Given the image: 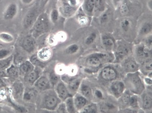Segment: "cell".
<instances>
[{
	"instance_id": "6da1fadb",
	"label": "cell",
	"mask_w": 152,
	"mask_h": 113,
	"mask_svg": "<svg viewBox=\"0 0 152 113\" xmlns=\"http://www.w3.org/2000/svg\"><path fill=\"white\" fill-rule=\"evenodd\" d=\"M124 83L128 91L136 95H141L145 89L144 83L137 72L128 73Z\"/></svg>"
},
{
	"instance_id": "7a4b0ae2",
	"label": "cell",
	"mask_w": 152,
	"mask_h": 113,
	"mask_svg": "<svg viewBox=\"0 0 152 113\" xmlns=\"http://www.w3.org/2000/svg\"><path fill=\"white\" fill-rule=\"evenodd\" d=\"M34 33L36 36L46 33L50 27V22L48 16L42 14L37 18L33 25Z\"/></svg>"
},
{
	"instance_id": "3957f363",
	"label": "cell",
	"mask_w": 152,
	"mask_h": 113,
	"mask_svg": "<svg viewBox=\"0 0 152 113\" xmlns=\"http://www.w3.org/2000/svg\"><path fill=\"white\" fill-rule=\"evenodd\" d=\"M54 92H49L44 96L41 104L43 109L50 111L56 109L61 100Z\"/></svg>"
},
{
	"instance_id": "277c9868",
	"label": "cell",
	"mask_w": 152,
	"mask_h": 113,
	"mask_svg": "<svg viewBox=\"0 0 152 113\" xmlns=\"http://www.w3.org/2000/svg\"><path fill=\"white\" fill-rule=\"evenodd\" d=\"M106 57L107 54L104 53H95L91 55L86 59V64L91 67H98Z\"/></svg>"
},
{
	"instance_id": "5b68a950",
	"label": "cell",
	"mask_w": 152,
	"mask_h": 113,
	"mask_svg": "<svg viewBox=\"0 0 152 113\" xmlns=\"http://www.w3.org/2000/svg\"><path fill=\"white\" fill-rule=\"evenodd\" d=\"M111 93L115 98L119 99L126 90V86L124 82L120 80H113L110 86Z\"/></svg>"
},
{
	"instance_id": "8992f818",
	"label": "cell",
	"mask_w": 152,
	"mask_h": 113,
	"mask_svg": "<svg viewBox=\"0 0 152 113\" xmlns=\"http://www.w3.org/2000/svg\"><path fill=\"white\" fill-rule=\"evenodd\" d=\"M56 85V93L60 100L65 101L68 97L72 96L64 82H58Z\"/></svg>"
},
{
	"instance_id": "52a82bcc",
	"label": "cell",
	"mask_w": 152,
	"mask_h": 113,
	"mask_svg": "<svg viewBox=\"0 0 152 113\" xmlns=\"http://www.w3.org/2000/svg\"><path fill=\"white\" fill-rule=\"evenodd\" d=\"M100 75L104 80L113 81L117 78L118 74L115 68L110 66H107L102 69Z\"/></svg>"
},
{
	"instance_id": "ba28073f",
	"label": "cell",
	"mask_w": 152,
	"mask_h": 113,
	"mask_svg": "<svg viewBox=\"0 0 152 113\" xmlns=\"http://www.w3.org/2000/svg\"><path fill=\"white\" fill-rule=\"evenodd\" d=\"M34 85L37 89L40 91H47L50 89L51 87L49 78L44 76L39 77L35 81Z\"/></svg>"
},
{
	"instance_id": "9c48e42d",
	"label": "cell",
	"mask_w": 152,
	"mask_h": 113,
	"mask_svg": "<svg viewBox=\"0 0 152 113\" xmlns=\"http://www.w3.org/2000/svg\"><path fill=\"white\" fill-rule=\"evenodd\" d=\"M124 70L128 73L134 72L138 71L139 65L136 61L132 58L126 59L123 64Z\"/></svg>"
},
{
	"instance_id": "30bf717a",
	"label": "cell",
	"mask_w": 152,
	"mask_h": 113,
	"mask_svg": "<svg viewBox=\"0 0 152 113\" xmlns=\"http://www.w3.org/2000/svg\"><path fill=\"white\" fill-rule=\"evenodd\" d=\"M135 53L139 58L144 59L151 55V50L145 44H140L136 48Z\"/></svg>"
},
{
	"instance_id": "8fae6325",
	"label": "cell",
	"mask_w": 152,
	"mask_h": 113,
	"mask_svg": "<svg viewBox=\"0 0 152 113\" xmlns=\"http://www.w3.org/2000/svg\"><path fill=\"white\" fill-rule=\"evenodd\" d=\"M73 100L76 111L79 112L88 103V100L81 94H76L73 97Z\"/></svg>"
},
{
	"instance_id": "7c38bea8",
	"label": "cell",
	"mask_w": 152,
	"mask_h": 113,
	"mask_svg": "<svg viewBox=\"0 0 152 113\" xmlns=\"http://www.w3.org/2000/svg\"><path fill=\"white\" fill-rule=\"evenodd\" d=\"M18 5L15 3L9 4L5 10L3 17L5 20H13L18 14Z\"/></svg>"
},
{
	"instance_id": "4fadbf2b",
	"label": "cell",
	"mask_w": 152,
	"mask_h": 113,
	"mask_svg": "<svg viewBox=\"0 0 152 113\" xmlns=\"http://www.w3.org/2000/svg\"><path fill=\"white\" fill-rule=\"evenodd\" d=\"M23 48L28 52H31L35 50L36 47V42L34 38L31 36H27L25 38L23 43Z\"/></svg>"
},
{
	"instance_id": "5bb4252c",
	"label": "cell",
	"mask_w": 152,
	"mask_h": 113,
	"mask_svg": "<svg viewBox=\"0 0 152 113\" xmlns=\"http://www.w3.org/2000/svg\"><path fill=\"white\" fill-rule=\"evenodd\" d=\"M52 50L49 48L41 49L37 52V56L41 61H48L52 56Z\"/></svg>"
},
{
	"instance_id": "9a60e30c",
	"label": "cell",
	"mask_w": 152,
	"mask_h": 113,
	"mask_svg": "<svg viewBox=\"0 0 152 113\" xmlns=\"http://www.w3.org/2000/svg\"><path fill=\"white\" fill-rule=\"evenodd\" d=\"M142 104L143 109L150 110L152 107V96L147 93H142Z\"/></svg>"
},
{
	"instance_id": "2e32d148",
	"label": "cell",
	"mask_w": 152,
	"mask_h": 113,
	"mask_svg": "<svg viewBox=\"0 0 152 113\" xmlns=\"http://www.w3.org/2000/svg\"><path fill=\"white\" fill-rule=\"evenodd\" d=\"M40 77V72L38 67L35 68L33 71L25 75V80L27 83H34L37 79Z\"/></svg>"
},
{
	"instance_id": "e0dca14e",
	"label": "cell",
	"mask_w": 152,
	"mask_h": 113,
	"mask_svg": "<svg viewBox=\"0 0 152 113\" xmlns=\"http://www.w3.org/2000/svg\"><path fill=\"white\" fill-rule=\"evenodd\" d=\"M35 66L31 63L30 61H26L22 62L20 67V72L24 75L28 74L29 72L33 71L35 69Z\"/></svg>"
},
{
	"instance_id": "ac0fdd59",
	"label": "cell",
	"mask_w": 152,
	"mask_h": 113,
	"mask_svg": "<svg viewBox=\"0 0 152 113\" xmlns=\"http://www.w3.org/2000/svg\"><path fill=\"white\" fill-rule=\"evenodd\" d=\"M36 16L34 12H30L26 15L24 20V26L25 28H28L33 26L36 20Z\"/></svg>"
},
{
	"instance_id": "d6986e66",
	"label": "cell",
	"mask_w": 152,
	"mask_h": 113,
	"mask_svg": "<svg viewBox=\"0 0 152 113\" xmlns=\"http://www.w3.org/2000/svg\"><path fill=\"white\" fill-rule=\"evenodd\" d=\"M95 8V0H85L83 4V9L85 13L88 15H91L94 9Z\"/></svg>"
},
{
	"instance_id": "ffe728a7",
	"label": "cell",
	"mask_w": 152,
	"mask_h": 113,
	"mask_svg": "<svg viewBox=\"0 0 152 113\" xmlns=\"http://www.w3.org/2000/svg\"><path fill=\"white\" fill-rule=\"evenodd\" d=\"M128 49L124 44H121L118 46L117 50L115 52V56L118 60L122 59L128 54Z\"/></svg>"
},
{
	"instance_id": "44dd1931",
	"label": "cell",
	"mask_w": 152,
	"mask_h": 113,
	"mask_svg": "<svg viewBox=\"0 0 152 113\" xmlns=\"http://www.w3.org/2000/svg\"><path fill=\"white\" fill-rule=\"evenodd\" d=\"M102 42L104 48L109 50H113L115 46L113 39L107 35H104L102 37Z\"/></svg>"
},
{
	"instance_id": "7402d4cb",
	"label": "cell",
	"mask_w": 152,
	"mask_h": 113,
	"mask_svg": "<svg viewBox=\"0 0 152 113\" xmlns=\"http://www.w3.org/2000/svg\"><path fill=\"white\" fill-rule=\"evenodd\" d=\"M64 103H65L67 113H75L77 112L74 105L73 97L72 96L68 97L66 100H65Z\"/></svg>"
},
{
	"instance_id": "603a6c76",
	"label": "cell",
	"mask_w": 152,
	"mask_h": 113,
	"mask_svg": "<svg viewBox=\"0 0 152 113\" xmlns=\"http://www.w3.org/2000/svg\"><path fill=\"white\" fill-rule=\"evenodd\" d=\"M80 80L78 79H71L69 82V88L68 89L70 93L75 92L80 88Z\"/></svg>"
},
{
	"instance_id": "cb8c5ba5",
	"label": "cell",
	"mask_w": 152,
	"mask_h": 113,
	"mask_svg": "<svg viewBox=\"0 0 152 113\" xmlns=\"http://www.w3.org/2000/svg\"><path fill=\"white\" fill-rule=\"evenodd\" d=\"M80 94L86 98L87 100L92 98V90L91 88L86 85H82L80 88Z\"/></svg>"
},
{
	"instance_id": "d4e9b609",
	"label": "cell",
	"mask_w": 152,
	"mask_h": 113,
	"mask_svg": "<svg viewBox=\"0 0 152 113\" xmlns=\"http://www.w3.org/2000/svg\"><path fill=\"white\" fill-rule=\"evenodd\" d=\"M13 59V56L10 55L7 58L0 60V70H7L11 65Z\"/></svg>"
},
{
	"instance_id": "484cf974",
	"label": "cell",
	"mask_w": 152,
	"mask_h": 113,
	"mask_svg": "<svg viewBox=\"0 0 152 113\" xmlns=\"http://www.w3.org/2000/svg\"><path fill=\"white\" fill-rule=\"evenodd\" d=\"M13 92L15 96L19 98L22 96L23 92V85L22 83L17 82L13 85Z\"/></svg>"
},
{
	"instance_id": "4316f807",
	"label": "cell",
	"mask_w": 152,
	"mask_h": 113,
	"mask_svg": "<svg viewBox=\"0 0 152 113\" xmlns=\"http://www.w3.org/2000/svg\"><path fill=\"white\" fill-rule=\"evenodd\" d=\"M14 37L12 35L7 33H0V41L4 43H10L14 41Z\"/></svg>"
},
{
	"instance_id": "83f0119b",
	"label": "cell",
	"mask_w": 152,
	"mask_h": 113,
	"mask_svg": "<svg viewBox=\"0 0 152 113\" xmlns=\"http://www.w3.org/2000/svg\"><path fill=\"white\" fill-rule=\"evenodd\" d=\"M152 31V24L150 22H146L142 25L140 29V35H145L149 34Z\"/></svg>"
},
{
	"instance_id": "f1b7e54d",
	"label": "cell",
	"mask_w": 152,
	"mask_h": 113,
	"mask_svg": "<svg viewBox=\"0 0 152 113\" xmlns=\"http://www.w3.org/2000/svg\"><path fill=\"white\" fill-rule=\"evenodd\" d=\"M128 105L130 107L131 109H137V108L139 107V98L137 95H131Z\"/></svg>"
},
{
	"instance_id": "f546056e",
	"label": "cell",
	"mask_w": 152,
	"mask_h": 113,
	"mask_svg": "<svg viewBox=\"0 0 152 113\" xmlns=\"http://www.w3.org/2000/svg\"><path fill=\"white\" fill-rule=\"evenodd\" d=\"M98 107L95 103L87 104L83 109L80 111V112L85 113H96L98 112Z\"/></svg>"
},
{
	"instance_id": "4dcf8cb0",
	"label": "cell",
	"mask_w": 152,
	"mask_h": 113,
	"mask_svg": "<svg viewBox=\"0 0 152 113\" xmlns=\"http://www.w3.org/2000/svg\"><path fill=\"white\" fill-rule=\"evenodd\" d=\"M132 26V22L128 18H124L120 23V27L124 32H128L130 30Z\"/></svg>"
},
{
	"instance_id": "1f68e13d",
	"label": "cell",
	"mask_w": 152,
	"mask_h": 113,
	"mask_svg": "<svg viewBox=\"0 0 152 113\" xmlns=\"http://www.w3.org/2000/svg\"><path fill=\"white\" fill-rule=\"evenodd\" d=\"M78 72L77 67L75 65H70L66 67V70L65 74L70 77L75 76Z\"/></svg>"
},
{
	"instance_id": "d6a6232c",
	"label": "cell",
	"mask_w": 152,
	"mask_h": 113,
	"mask_svg": "<svg viewBox=\"0 0 152 113\" xmlns=\"http://www.w3.org/2000/svg\"><path fill=\"white\" fill-rule=\"evenodd\" d=\"M30 62L33 64V65L36 67H44L45 65L44 62L41 61L37 57V55H34L31 57Z\"/></svg>"
},
{
	"instance_id": "836d02e7",
	"label": "cell",
	"mask_w": 152,
	"mask_h": 113,
	"mask_svg": "<svg viewBox=\"0 0 152 113\" xmlns=\"http://www.w3.org/2000/svg\"><path fill=\"white\" fill-rule=\"evenodd\" d=\"M7 75L9 76L11 78L15 79L17 78L18 76V70L17 68L14 66L11 65L7 69Z\"/></svg>"
},
{
	"instance_id": "e575fe53",
	"label": "cell",
	"mask_w": 152,
	"mask_h": 113,
	"mask_svg": "<svg viewBox=\"0 0 152 113\" xmlns=\"http://www.w3.org/2000/svg\"><path fill=\"white\" fill-rule=\"evenodd\" d=\"M66 67L62 64H58L55 68V72L59 76L60 75L63 76V75H64L66 73Z\"/></svg>"
},
{
	"instance_id": "d590c367",
	"label": "cell",
	"mask_w": 152,
	"mask_h": 113,
	"mask_svg": "<svg viewBox=\"0 0 152 113\" xmlns=\"http://www.w3.org/2000/svg\"><path fill=\"white\" fill-rule=\"evenodd\" d=\"M79 46L76 44H73L67 47L66 51L69 54H74L77 52L79 50Z\"/></svg>"
},
{
	"instance_id": "8d00e7d4",
	"label": "cell",
	"mask_w": 152,
	"mask_h": 113,
	"mask_svg": "<svg viewBox=\"0 0 152 113\" xmlns=\"http://www.w3.org/2000/svg\"><path fill=\"white\" fill-rule=\"evenodd\" d=\"M23 96V99L24 101L27 102H29L33 100L35 97V93L31 90L27 91L24 92Z\"/></svg>"
},
{
	"instance_id": "74e56055",
	"label": "cell",
	"mask_w": 152,
	"mask_h": 113,
	"mask_svg": "<svg viewBox=\"0 0 152 113\" xmlns=\"http://www.w3.org/2000/svg\"><path fill=\"white\" fill-rule=\"evenodd\" d=\"M49 79L50 80V83L52 85H57L59 82V75H58L56 72H51L49 75Z\"/></svg>"
},
{
	"instance_id": "f35d334b",
	"label": "cell",
	"mask_w": 152,
	"mask_h": 113,
	"mask_svg": "<svg viewBox=\"0 0 152 113\" xmlns=\"http://www.w3.org/2000/svg\"><path fill=\"white\" fill-rule=\"evenodd\" d=\"M59 13L56 9H53L50 14V20L53 23H56L59 20Z\"/></svg>"
},
{
	"instance_id": "ab89813d",
	"label": "cell",
	"mask_w": 152,
	"mask_h": 113,
	"mask_svg": "<svg viewBox=\"0 0 152 113\" xmlns=\"http://www.w3.org/2000/svg\"><path fill=\"white\" fill-rule=\"evenodd\" d=\"M110 13L108 11H104L100 16V22L101 24H105L108 22Z\"/></svg>"
},
{
	"instance_id": "60d3db41",
	"label": "cell",
	"mask_w": 152,
	"mask_h": 113,
	"mask_svg": "<svg viewBox=\"0 0 152 113\" xmlns=\"http://www.w3.org/2000/svg\"><path fill=\"white\" fill-rule=\"evenodd\" d=\"M96 37H97V35L96 34V33H91L86 38L85 40V44L87 45H90L93 43L96 39Z\"/></svg>"
},
{
	"instance_id": "b9f144b4",
	"label": "cell",
	"mask_w": 152,
	"mask_h": 113,
	"mask_svg": "<svg viewBox=\"0 0 152 113\" xmlns=\"http://www.w3.org/2000/svg\"><path fill=\"white\" fill-rule=\"evenodd\" d=\"M95 8L100 12L104 11V0H95Z\"/></svg>"
},
{
	"instance_id": "7bdbcfd3",
	"label": "cell",
	"mask_w": 152,
	"mask_h": 113,
	"mask_svg": "<svg viewBox=\"0 0 152 113\" xmlns=\"http://www.w3.org/2000/svg\"><path fill=\"white\" fill-rule=\"evenodd\" d=\"M56 39L57 40V42H64L66 39L67 35L64 32H59L55 35Z\"/></svg>"
},
{
	"instance_id": "ee69618b",
	"label": "cell",
	"mask_w": 152,
	"mask_h": 113,
	"mask_svg": "<svg viewBox=\"0 0 152 113\" xmlns=\"http://www.w3.org/2000/svg\"><path fill=\"white\" fill-rule=\"evenodd\" d=\"M11 51L8 49H1L0 50V60L7 58L11 55Z\"/></svg>"
},
{
	"instance_id": "f6af8a7d",
	"label": "cell",
	"mask_w": 152,
	"mask_h": 113,
	"mask_svg": "<svg viewBox=\"0 0 152 113\" xmlns=\"http://www.w3.org/2000/svg\"><path fill=\"white\" fill-rule=\"evenodd\" d=\"M119 11L120 13L122 15H126L128 13L129 8L128 5L126 3H122L119 7Z\"/></svg>"
},
{
	"instance_id": "bcb514c9",
	"label": "cell",
	"mask_w": 152,
	"mask_h": 113,
	"mask_svg": "<svg viewBox=\"0 0 152 113\" xmlns=\"http://www.w3.org/2000/svg\"><path fill=\"white\" fill-rule=\"evenodd\" d=\"M56 109L57 112L59 113H67L64 102L60 103L58 105Z\"/></svg>"
},
{
	"instance_id": "7dc6e473",
	"label": "cell",
	"mask_w": 152,
	"mask_h": 113,
	"mask_svg": "<svg viewBox=\"0 0 152 113\" xmlns=\"http://www.w3.org/2000/svg\"><path fill=\"white\" fill-rule=\"evenodd\" d=\"M78 22L80 25L84 26L87 24L88 19L87 18V17H86L85 16H80L78 18Z\"/></svg>"
},
{
	"instance_id": "c3c4849f",
	"label": "cell",
	"mask_w": 152,
	"mask_h": 113,
	"mask_svg": "<svg viewBox=\"0 0 152 113\" xmlns=\"http://www.w3.org/2000/svg\"><path fill=\"white\" fill-rule=\"evenodd\" d=\"M65 2L67 3L68 4L72 7L73 8L77 9V7L78 5V2L77 0H64Z\"/></svg>"
},
{
	"instance_id": "681fc988",
	"label": "cell",
	"mask_w": 152,
	"mask_h": 113,
	"mask_svg": "<svg viewBox=\"0 0 152 113\" xmlns=\"http://www.w3.org/2000/svg\"><path fill=\"white\" fill-rule=\"evenodd\" d=\"M57 40L56 39L55 35H51L48 38V43L50 44V46H54L57 43Z\"/></svg>"
},
{
	"instance_id": "f907efd6",
	"label": "cell",
	"mask_w": 152,
	"mask_h": 113,
	"mask_svg": "<svg viewBox=\"0 0 152 113\" xmlns=\"http://www.w3.org/2000/svg\"><path fill=\"white\" fill-rule=\"evenodd\" d=\"M143 83H145V85H146L151 86L152 83V78L148 77H145V78H144Z\"/></svg>"
},
{
	"instance_id": "816d5d0a",
	"label": "cell",
	"mask_w": 152,
	"mask_h": 113,
	"mask_svg": "<svg viewBox=\"0 0 152 113\" xmlns=\"http://www.w3.org/2000/svg\"><path fill=\"white\" fill-rule=\"evenodd\" d=\"M94 93H95V95L96 98L99 99H102L103 98V93H102V92L100 91V90H96Z\"/></svg>"
},
{
	"instance_id": "f5cc1de1",
	"label": "cell",
	"mask_w": 152,
	"mask_h": 113,
	"mask_svg": "<svg viewBox=\"0 0 152 113\" xmlns=\"http://www.w3.org/2000/svg\"><path fill=\"white\" fill-rule=\"evenodd\" d=\"M104 106L106 107V109L107 110H112L115 108V106L110 103H107L106 104H104Z\"/></svg>"
},
{
	"instance_id": "db71d44e",
	"label": "cell",
	"mask_w": 152,
	"mask_h": 113,
	"mask_svg": "<svg viewBox=\"0 0 152 113\" xmlns=\"http://www.w3.org/2000/svg\"><path fill=\"white\" fill-rule=\"evenodd\" d=\"M113 3L115 4V6L117 7H118L120 6L122 3L121 2V0H113Z\"/></svg>"
},
{
	"instance_id": "11a10c76",
	"label": "cell",
	"mask_w": 152,
	"mask_h": 113,
	"mask_svg": "<svg viewBox=\"0 0 152 113\" xmlns=\"http://www.w3.org/2000/svg\"><path fill=\"white\" fill-rule=\"evenodd\" d=\"M34 0H21L22 2L25 5H28L33 2Z\"/></svg>"
},
{
	"instance_id": "9f6ffc18",
	"label": "cell",
	"mask_w": 152,
	"mask_h": 113,
	"mask_svg": "<svg viewBox=\"0 0 152 113\" xmlns=\"http://www.w3.org/2000/svg\"><path fill=\"white\" fill-rule=\"evenodd\" d=\"M152 0H150V1H148V7L150 10H152Z\"/></svg>"
},
{
	"instance_id": "6f0895ef",
	"label": "cell",
	"mask_w": 152,
	"mask_h": 113,
	"mask_svg": "<svg viewBox=\"0 0 152 113\" xmlns=\"http://www.w3.org/2000/svg\"><path fill=\"white\" fill-rule=\"evenodd\" d=\"M4 83H3V81L1 78H0V89L1 88H2L3 87H4Z\"/></svg>"
}]
</instances>
